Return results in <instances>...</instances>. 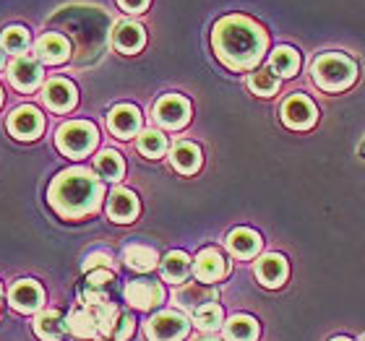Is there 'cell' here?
Here are the masks:
<instances>
[{
	"mask_svg": "<svg viewBox=\"0 0 365 341\" xmlns=\"http://www.w3.org/2000/svg\"><path fill=\"white\" fill-rule=\"evenodd\" d=\"M212 45L230 70H251L267 53L269 37L264 26L248 16H225L214 23Z\"/></svg>",
	"mask_w": 365,
	"mask_h": 341,
	"instance_id": "1",
	"label": "cell"
},
{
	"mask_svg": "<svg viewBox=\"0 0 365 341\" xmlns=\"http://www.w3.org/2000/svg\"><path fill=\"white\" fill-rule=\"evenodd\" d=\"M105 198V188L94 172L84 167L63 169L47 190V201L63 219H84L94 214Z\"/></svg>",
	"mask_w": 365,
	"mask_h": 341,
	"instance_id": "2",
	"label": "cell"
},
{
	"mask_svg": "<svg viewBox=\"0 0 365 341\" xmlns=\"http://www.w3.org/2000/svg\"><path fill=\"white\" fill-rule=\"evenodd\" d=\"M313 84L319 86L321 91H329V94H339V91L350 89L358 78V65L352 58L342 53H327L319 55L316 63H313Z\"/></svg>",
	"mask_w": 365,
	"mask_h": 341,
	"instance_id": "3",
	"label": "cell"
},
{
	"mask_svg": "<svg viewBox=\"0 0 365 341\" xmlns=\"http://www.w3.org/2000/svg\"><path fill=\"white\" fill-rule=\"evenodd\" d=\"M97 141H99V133L94 128V122H86V120L63 122L61 128H58V133H55L58 152L71 157V159H81V157L91 154Z\"/></svg>",
	"mask_w": 365,
	"mask_h": 341,
	"instance_id": "4",
	"label": "cell"
},
{
	"mask_svg": "<svg viewBox=\"0 0 365 341\" xmlns=\"http://www.w3.org/2000/svg\"><path fill=\"white\" fill-rule=\"evenodd\" d=\"M188 318L178 310H162L146 320V339L149 341H182L188 336Z\"/></svg>",
	"mask_w": 365,
	"mask_h": 341,
	"instance_id": "5",
	"label": "cell"
},
{
	"mask_svg": "<svg viewBox=\"0 0 365 341\" xmlns=\"http://www.w3.org/2000/svg\"><path fill=\"white\" fill-rule=\"evenodd\" d=\"M154 120L162 128L178 130L190 120V102L180 94H168L154 105Z\"/></svg>",
	"mask_w": 365,
	"mask_h": 341,
	"instance_id": "6",
	"label": "cell"
},
{
	"mask_svg": "<svg viewBox=\"0 0 365 341\" xmlns=\"http://www.w3.org/2000/svg\"><path fill=\"white\" fill-rule=\"evenodd\" d=\"M282 120L292 130H308L319 120V110H316V105H313L308 97L292 94V97L282 105Z\"/></svg>",
	"mask_w": 365,
	"mask_h": 341,
	"instance_id": "7",
	"label": "cell"
},
{
	"mask_svg": "<svg viewBox=\"0 0 365 341\" xmlns=\"http://www.w3.org/2000/svg\"><path fill=\"white\" fill-rule=\"evenodd\" d=\"M42 128H45V117H42V112H39L37 107H29V105L16 107L14 112H11V117H8V130L19 141H34L42 133Z\"/></svg>",
	"mask_w": 365,
	"mask_h": 341,
	"instance_id": "8",
	"label": "cell"
},
{
	"mask_svg": "<svg viewBox=\"0 0 365 341\" xmlns=\"http://www.w3.org/2000/svg\"><path fill=\"white\" fill-rule=\"evenodd\" d=\"M42 76H45L42 63L37 58H29V55H19L8 68V78L19 91H34L42 84Z\"/></svg>",
	"mask_w": 365,
	"mask_h": 341,
	"instance_id": "9",
	"label": "cell"
},
{
	"mask_svg": "<svg viewBox=\"0 0 365 341\" xmlns=\"http://www.w3.org/2000/svg\"><path fill=\"white\" fill-rule=\"evenodd\" d=\"M123 295H125V303H128L130 308H136V310H152V308L162 305L165 289H162L160 281L138 279V281H130Z\"/></svg>",
	"mask_w": 365,
	"mask_h": 341,
	"instance_id": "10",
	"label": "cell"
},
{
	"mask_svg": "<svg viewBox=\"0 0 365 341\" xmlns=\"http://www.w3.org/2000/svg\"><path fill=\"white\" fill-rule=\"evenodd\" d=\"M8 303L19 313H37L45 303V292L34 279H19L8 289Z\"/></svg>",
	"mask_w": 365,
	"mask_h": 341,
	"instance_id": "11",
	"label": "cell"
},
{
	"mask_svg": "<svg viewBox=\"0 0 365 341\" xmlns=\"http://www.w3.org/2000/svg\"><path fill=\"white\" fill-rule=\"evenodd\" d=\"M34 55L39 63L47 65H61L71 58V42L58 31H47L34 42Z\"/></svg>",
	"mask_w": 365,
	"mask_h": 341,
	"instance_id": "12",
	"label": "cell"
},
{
	"mask_svg": "<svg viewBox=\"0 0 365 341\" xmlns=\"http://www.w3.org/2000/svg\"><path fill=\"white\" fill-rule=\"evenodd\" d=\"M76 86L71 84L68 78H53L47 81V86L42 89V102H45L53 112H68L76 107Z\"/></svg>",
	"mask_w": 365,
	"mask_h": 341,
	"instance_id": "13",
	"label": "cell"
},
{
	"mask_svg": "<svg viewBox=\"0 0 365 341\" xmlns=\"http://www.w3.org/2000/svg\"><path fill=\"white\" fill-rule=\"evenodd\" d=\"M193 273H196L198 281L204 284H214L227 276V261L217 248H204L198 253L196 261H193Z\"/></svg>",
	"mask_w": 365,
	"mask_h": 341,
	"instance_id": "14",
	"label": "cell"
},
{
	"mask_svg": "<svg viewBox=\"0 0 365 341\" xmlns=\"http://www.w3.org/2000/svg\"><path fill=\"white\" fill-rule=\"evenodd\" d=\"M138 198L133 190L128 188H115L110 196H107V216L118 224H128L138 216Z\"/></svg>",
	"mask_w": 365,
	"mask_h": 341,
	"instance_id": "15",
	"label": "cell"
},
{
	"mask_svg": "<svg viewBox=\"0 0 365 341\" xmlns=\"http://www.w3.org/2000/svg\"><path fill=\"white\" fill-rule=\"evenodd\" d=\"M107 128L113 130L118 138H133L141 130V112H138V107L133 105H118L110 110L107 115Z\"/></svg>",
	"mask_w": 365,
	"mask_h": 341,
	"instance_id": "16",
	"label": "cell"
},
{
	"mask_svg": "<svg viewBox=\"0 0 365 341\" xmlns=\"http://www.w3.org/2000/svg\"><path fill=\"white\" fill-rule=\"evenodd\" d=\"M113 45L123 55H136L146 45V31L136 21H118L113 26Z\"/></svg>",
	"mask_w": 365,
	"mask_h": 341,
	"instance_id": "17",
	"label": "cell"
},
{
	"mask_svg": "<svg viewBox=\"0 0 365 341\" xmlns=\"http://www.w3.org/2000/svg\"><path fill=\"white\" fill-rule=\"evenodd\" d=\"M287 273H289L287 258L279 256V253H269V256H261L259 261H256V276H259L261 284L269 289L282 287V284L287 281Z\"/></svg>",
	"mask_w": 365,
	"mask_h": 341,
	"instance_id": "18",
	"label": "cell"
},
{
	"mask_svg": "<svg viewBox=\"0 0 365 341\" xmlns=\"http://www.w3.org/2000/svg\"><path fill=\"white\" fill-rule=\"evenodd\" d=\"M68 331L81 341H99L102 339V336H99L97 318H94V313H91L89 305H78V308L71 310Z\"/></svg>",
	"mask_w": 365,
	"mask_h": 341,
	"instance_id": "19",
	"label": "cell"
},
{
	"mask_svg": "<svg viewBox=\"0 0 365 341\" xmlns=\"http://www.w3.org/2000/svg\"><path fill=\"white\" fill-rule=\"evenodd\" d=\"M217 300V292L212 287H206L204 281H193V284H185L175 292V303L180 305L182 310L196 313L198 308L214 303Z\"/></svg>",
	"mask_w": 365,
	"mask_h": 341,
	"instance_id": "20",
	"label": "cell"
},
{
	"mask_svg": "<svg viewBox=\"0 0 365 341\" xmlns=\"http://www.w3.org/2000/svg\"><path fill=\"white\" fill-rule=\"evenodd\" d=\"M34 331L42 341H61L68 331V318L58 310H39L34 318Z\"/></svg>",
	"mask_w": 365,
	"mask_h": 341,
	"instance_id": "21",
	"label": "cell"
},
{
	"mask_svg": "<svg viewBox=\"0 0 365 341\" xmlns=\"http://www.w3.org/2000/svg\"><path fill=\"white\" fill-rule=\"evenodd\" d=\"M115 273L113 268H94L89 271L84 281V303L94 305V303H107V292L113 287Z\"/></svg>",
	"mask_w": 365,
	"mask_h": 341,
	"instance_id": "22",
	"label": "cell"
},
{
	"mask_svg": "<svg viewBox=\"0 0 365 341\" xmlns=\"http://www.w3.org/2000/svg\"><path fill=\"white\" fill-rule=\"evenodd\" d=\"M261 243H264V240H261L259 232H253V229H248V227L232 229L227 237V248L235 258H253L261 251Z\"/></svg>",
	"mask_w": 365,
	"mask_h": 341,
	"instance_id": "23",
	"label": "cell"
},
{
	"mask_svg": "<svg viewBox=\"0 0 365 341\" xmlns=\"http://www.w3.org/2000/svg\"><path fill=\"white\" fill-rule=\"evenodd\" d=\"M170 162L180 174H193L201 167V149L196 144H190V141H180V144L173 146Z\"/></svg>",
	"mask_w": 365,
	"mask_h": 341,
	"instance_id": "24",
	"label": "cell"
},
{
	"mask_svg": "<svg viewBox=\"0 0 365 341\" xmlns=\"http://www.w3.org/2000/svg\"><path fill=\"white\" fill-rule=\"evenodd\" d=\"M269 68H272L274 76L292 78L297 73V68H300V55H297L295 47H287V45L277 47L269 55Z\"/></svg>",
	"mask_w": 365,
	"mask_h": 341,
	"instance_id": "25",
	"label": "cell"
},
{
	"mask_svg": "<svg viewBox=\"0 0 365 341\" xmlns=\"http://www.w3.org/2000/svg\"><path fill=\"white\" fill-rule=\"evenodd\" d=\"M123 261H125V266L133 268V271H152V268H157V263H160V256H157V251L149 248V245H128V248L123 251Z\"/></svg>",
	"mask_w": 365,
	"mask_h": 341,
	"instance_id": "26",
	"label": "cell"
},
{
	"mask_svg": "<svg viewBox=\"0 0 365 341\" xmlns=\"http://www.w3.org/2000/svg\"><path fill=\"white\" fill-rule=\"evenodd\" d=\"M190 268H193V263H190V258L182 251H173L162 258V276H165V281L180 284V281L188 279Z\"/></svg>",
	"mask_w": 365,
	"mask_h": 341,
	"instance_id": "27",
	"label": "cell"
},
{
	"mask_svg": "<svg viewBox=\"0 0 365 341\" xmlns=\"http://www.w3.org/2000/svg\"><path fill=\"white\" fill-rule=\"evenodd\" d=\"M94 169L99 172V177H105V180H110V182H118V180H123V174H125V162H123V157L118 152L105 149V152L97 154Z\"/></svg>",
	"mask_w": 365,
	"mask_h": 341,
	"instance_id": "28",
	"label": "cell"
},
{
	"mask_svg": "<svg viewBox=\"0 0 365 341\" xmlns=\"http://www.w3.org/2000/svg\"><path fill=\"white\" fill-rule=\"evenodd\" d=\"M225 336L230 341H256L259 339V323L251 315H232L225 323Z\"/></svg>",
	"mask_w": 365,
	"mask_h": 341,
	"instance_id": "29",
	"label": "cell"
},
{
	"mask_svg": "<svg viewBox=\"0 0 365 341\" xmlns=\"http://www.w3.org/2000/svg\"><path fill=\"white\" fill-rule=\"evenodd\" d=\"M89 308H91V313H94V318H97L99 336H110V339H113L115 326H118V320H120L123 313L118 310L110 300H107V303H94V305H89Z\"/></svg>",
	"mask_w": 365,
	"mask_h": 341,
	"instance_id": "30",
	"label": "cell"
},
{
	"mask_svg": "<svg viewBox=\"0 0 365 341\" xmlns=\"http://www.w3.org/2000/svg\"><path fill=\"white\" fill-rule=\"evenodd\" d=\"M248 86L259 97H274L277 89H279V76H274L272 68H256L248 76Z\"/></svg>",
	"mask_w": 365,
	"mask_h": 341,
	"instance_id": "31",
	"label": "cell"
},
{
	"mask_svg": "<svg viewBox=\"0 0 365 341\" xmlns=\"http://www.w3.org/2000/svg\"><path fill=\"white\" fill-rule=\"evenodd\" d=\"M0 45H3L6 53H14L19 58V55H24L29 50V31L24 29V26H8L0 34Z\"/></svg>",
	"mask_w": 365,
	"mask_h": 341,
	"instance_id": "32",
	"label": "cell"
},
{
	"mask_svg": "<svg viewBox=\"0 0 365 341\" xmlns=\"http://www.w3.org/2000/svg\"><path fill=\"white\" fill-rule=\"evenodd\" d=\"M222 320H225V313L217 303H209L193 313V326L201 331H220Z\"/></svg>",
	"mask_w": 365,
	"mask_h": 341,
	"instance_id": "33",
	"label": "cell"
},
{
	"mask_svg": "<svg viewBox=\"0 0 365 341\" xmlns=\"http://www.w3.org/2000/svg\"><path fill=\"white\" fill-rule=\"evenodd\" d=\"M138 152L144 154V157H149V159H157V157H162V154L168 152V138L162 136L160 130H144L141 136H138Z\"/></svg>",
	"mask_w": 365,
	"mask_h": 341,
	"instance_id": "34",
	"label": "cell"
},
{
	"mask_svg": "<svg viewBox=\"0 0 365 341\" xmlns=\"http://www.w3.org/2000/svg\"><path fill=\"white\" fill-rule=\"evenodd\" d=\"M94 268H113V256L105 251H97V253H91V256H86L84 261V271H94Z\"/></svg>",
	"mask_w": 365,
	"mask_h": 341,
	"instance_id": "35",
	"label": "cell"
},
{
	"mask_svg": "<svg viewBox=\"0 0 365 341\" xmlns=\"http://www.w3.org/2000/svg\"><path fill=\"white\" fill-rule=\"evenodd\" d=\"M130 334H133V318H130L128 313H123L120 320H118V326H115L113 339L115 341H128Z\"/></svg>",
	"mask_w": 365,
	"mask_h": 341,
	"instance_id": "36",
	"label": "cell"
},
{
	"mask_svg": "<svg viewBox=\"0 0 365 341\" xmlns=\"http://www.w3.org/2000/svg\"><path fill=\"white\" fill-rule=\"evenodd\" d=\"M118 6H120L125 14H141V11H146L149 0H118Z\"/></svg>",
	"mask_w": 365,
	"mask_h": 341,
	"instance_id": "37",
	"label": "cell"
},
{
	"mask_svg": "<svg viewBox=\"0 0 365 341\" xmlns=\"http://www.w3.org/2000/svg\"><path fill=\"white\" fill-rule=\"evenodd\" d=\"M6 65V55H3V50H0V68Z\"/></svg>",
	"mask_w": 365,
	"mask_h": 341,
	"instance_id": "38",
	"label": "cell"
},
{
	"mask_svg": "<svg viewBox=\"0 0 365 341\" xmlns=\"http://www.w3.org/2000/svg\"><path fill=\"white\" fill-rule=\"evenodd\" d=\"M334 341H352V339H342V336H339V339H334Z\"/></svg>",
	"mask_w": 365,
	"mask_h": 341,
	"instance_id": "39",
	"label": "cell"
},
{
	"mask_svg": "<svg viewBox=\"0 0 365 341\" xmlns=\"http://www.w3.org/2000/svg\"><path fill=\"white\" fill-rule=\"evenodd\" d=\"M0 308H3V292H0Z\"/></svg>",
	"mask_w": 365,
	"mask_h": 341,
	"instance_id": "40",
	"label": "cell"
},
{
	"mask_svg": "<svg viewBox=\"0 0 365 341\" xmlns=\"http://www.w3.org/2000/svg\"><path fill=\"white\" fill-rule=\"evenodd\" d=\"M198 341H217V339H198Z\"/></svg>",
	"mask_w": 365,
	"mask_h": 341,
	"instance_id": "41",
	"label": "cell"
},
{
	"mask_svg": "<svg viewBox=\"0 0 365 341\" xmlns=\"http://www.w3.org/2000/svg\"><path fill=\"white\" fill-rule=\"evenodd\" d=\"M0 102H3V89H0Z\"/></svg>",
	"mask_w": 365,
	"mask_h": 341,
	"instance_id": "42",
	"label": "cell"
},
{
	"mask_svg": "<svg viewBox=\"0 0 365 341\" xmlns=\"http://www.w3.org/2000/svg\"><path fill=\"white\" fill-rule=\"evenodd\" d=\"M0 292H3V287H0Z\"/></svg>",
	"mask_w": 365,
	"mask_h": 341,
	"instance_id": "43",
	"label": "cell"
}]
</instances>
